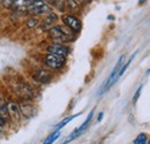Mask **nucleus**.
Returning <instances> with one entry per match:
<instances>
[{
  "mask_svg": "<svg viewBox=\"0 0 150 144\" xmlns=\"http://www.w3.org/2000/svg\"><path fill=\"white\" fill-rule=\"evenodd\" d=\"M49 32H50L51 38L54 39L56 42H59V43L71 42L74 38L72 30L67 27H64V25H54L49 30Z\"/></svg>",
  "mask_w": 150,
  "mask_h": 144,
  "instance_id": "f257e3e1",
  "label": "nucleus"
},
{
  "mask_svg": "<svg viewBox=\"0 0 150 144\" xmlns=\"http://www.w3.org/2000/svg\"><path fill=\"white\" fill-rule=\"evenodd\" d=\"M124 61H125V55L120 56V59L118 60V62H117V65L114 66V68H113L110 77L106 80V82H105L104 85L102 87V90L99 91V95H102V93H104L106 90H109L113 84H114V82L119 78V72H120V69H121V67H122V65H124Z\"/></svg>",
  "mask_w": 150,
  "mask_h": 144,
  "instance_id": "f03ea898",
  "label": "nucleus"
},
{
  "mask_svg": "<svg viewBox=\"0 0 150 144\" xmlns=\"http://www.w3.org/2000/svg\"><path fill=\"white\" fill-rule=\"evenodd\" d=\"M94 109L89 113V115H88V118H87V120L81 125V126L79 127V128H76L74 131L72 133V134H69V136L62 142V143H60V144H67V143H69V142H72V141H74V140H76L77 137H80L88 128H89V126H90V122H91V120H93V116H94Z\"/></svg>",
  "mask_w": 150,
  "mask_h": 144,
  "instance_id": "7ed1b4c3",
  "label": "nucleus"
},
{
  "mask_svg": "<svg viewBox=\"0 0 150 144\" xmlns=\"http://www.w3.org/2000/svg\"><path fill=\"white\" fill-rule=\"evenodd\" d=\"M29 11L35 15H43L50 13L51 8L45 0H31L29 5Z\"/></svg>",
  "mask_w": 150,
  "mask_h": 144,
  "instance_id": "20e7f679",
  "label": "nucleus"
},
{
  "mask_svg": "<svg viewBox=\"0 0 150 144\" xmlns=\"http://www.w3.org/2000/svg\"><path fill=\"white\" fill-rule=\"evenodd\" d=\"M45 62L52 69H60L65 65L66 59H65V56H61V55H56V54L49 53L45 56Z\"/></svg>",
  "mask_w": 150,
  "mask_h": 144,
  "instance_id": "39448f33",
  "label": "nucleus"
},
{
  "mask_svg": "<svg viewBox=\"0 0 150 144\" xmlns=\"http://www.w3.org/2000/svg\"><path fill=\"white\" fill-rule=\"evenodd\" d=\"M62 21H64L65 25L67 28H69L72 31H74V32H79L81 30V28H82L81 21L77 18H75L74 15H65L62 18Z\"/></svg>",
  "mask_w": 150,
  "mask_h": 144,
  "instance_id": "423d86ee",
  "label": "nucleus"
},
{
  "mask_svg": "<svg viewBox=\"0 0 150 144\" xmlns=\"http://www.w3.org/2000/svg\"><path fill=\"white\" fill-rule=\"evenodd\" d=\"M47 52L51 54H56V55L66 56L69 53V49L65 45H61V44H52L47 47Z\"/></svg>",
  "mask_w": 150,
  "mask_h": 144,
  "instance_id": "0eeeda50",
  "label": "nucleus"
},
{
  "mask_svg": "<svg viewBox=\"0 0 150 144\" xmlns=\"http://www.w3.org/2000/svg\"><path fill=\"white\" fill-rule=\"evenodd\" d=\"M6 106H7V113H8V115H9L14 121H19L20 108H19V106H18V104L14 103V102H9Z\"/></svg>",
  "mask_w": 150,
  "mask_h": 144,
  "instance_id": "6e6552de",
  "label": "nucleus"
},
{
  "mask_svg": "<svg viewBox=\"0 0 150 144\" xmlns=\"http://www.w3.org/2000/svg\"><path fill=\"white\" fill-rule=\"evenodd\" d=\"M57 20H58V16H57L56 13H50L47 16H45V18L43 20L42 29L43 30H50L53 27V24L57 22Z\"/></svg>",
  "mask_w": 150,
  "mask_h": 144,
  "instance_id": "1a4fd4ad",
  "label": "nucleus"
},
{
  "mask_svg": "<svg viewBox=\"0 0 150 144\" xmlns=\"http://www.w3.org/2000/svg\"><path fill=\"white\" fill-rule=\"evenodd\" d=\"M34 78H35L37 82H40V83H47L49 81H51L52 74L46 72V71H38V72H36V74L34 75Z\"/></svg>",
  "mask_w": 150,
  "mask_h": 144,
  "instance_id": "9d476101",
  "label": "nucleus"
},
{
  "mask_svg": "<svg viewBox=\"0 0 150 144\" xmlns=\"http://www.w3.org/2000/svg\"><path fill=\"white\" fill-rule=\"evenodd\" d=\"M31 0H14V4H13V8L20 11V12H24V11H28L29 9V5H30Z\"/></svg>",
  "mask_w": 150,
  "mask_h": 144,
  "instance_id": "9b49d317",
  "label": "nucleus"
},
{
  "mask_svg": "<svg viewBox=\"0 0 150 144\" xmlns=\"http://www.w3.org/2000/svg\"><path fill=\"white\" fill-rule=\"evenodd\" d=\"M19 108H20V112H21V113L24 115V118H27V119H30V118L34 115L35 107L31 106V105H29V104H23V105H21Z\"/></svg>",
  "mask_w": 150,
  "mask_h": 144,
  "instance_id": "f8f14e48",
  "label": "nucleus"
},
{
  "mask_svg": "<svg viewBox=\"0 0 150 144\" xmlns=\"http://www.w3.org/2000/svg\"><path fill=\"white\" fill-rule=\"evenodd\" d=\"M79 115H81V113H76V114H73V115H71V116H67V118H65L62 121H60L58 125L56 126V128H54V131H57V130H60L61 128H64V127L66 126L68 122H71L74 118H76V116H79Z\"/></svg>",
  "mask_w": 150,
  "mask_h": 144,
  "instance_id": "ddd939ff",
  "label": "nucleus"
},
{
  "mask_svg": "<svg viewBox=\"0 0 150 144\" xmlns=\"http://www.w3.org/2000/svg\"><path fill=\"white\" fill-rule=\"evenodd\" d=\"M60 135H61V133H60V130H57V131H53L51 135H49L47 137H46V140L43 142L42 144H53L56 142L57 140L60 137Z\"/></svg>",
  "mask_w": 150,
  "mask_h": 144,
  "instance_id": "4468645a",
  "label": "nucleus"
},
{
  "mask_svg": "<svg viewBox=\"0 0 150 144\" xmlns=\"http://www.w3.org/2000/svg\"><path fill=\"white\" fill-rule=\"evenodd\" d=\"M136 53H137V51H135L134 53L132 54V56L129 58V60H128V61H127V62H126L125 65H122V67H121V69H120V72H119V77H120V76H122V75H124V73L126 72V69H127V68L129 67V65L132 64L133 59L135 58V55H136Z\"/></svg>",
  "mask_w": 150,
  "mask_h": 144,
  "instance_id": "2eb2a0df",
  "label": "nucleus"
},
{
  "mask_svg": "<svg viewBox=\"0 0 150 144\" xmlns=\"http://www.w3.org/2000/svg\"><path fill=\"white\" fill-rule=\"evenodd\" d=\"M147 143V134H140L135 140H134V144H146Z\"/></svg>",
  "mask_w": 150,
  "mask_h": 144,
  "instance_id": "dca6fc26",
  "label": "nucleus"
},
{
  "mask_svg": "<svg viewBox=\"0 0 150 144\" xmlns=\"http://www.w3.org/2000/svg\"><path fill=\"white\" fill-rule=\"evenodd\" d=\"M13 4H14V0H1V5L6 8H12Z\"/></svg>",
  "mask_w": 150,
  "mask_h": 144,
  "instance_id": "f3484780",
  "label": "nucleus"
},
{
  "mask_svg": "<svg viewBox=\"0 0 150 144\" xmlns=\"http://www.w3.org/2000/svg\"><path fill=\"white\" fill-rule=\"evenodd\" d=\"M141 91H142V85H140V87L137 88L136 93H135L134 97H133V103H134V104H136V102H137V99H139V97H140V95H141Z\"/></svg>",
  "mask_w": 150,
  "mask_h": 144,
  "instance_id": "a211bd4d",
  "label": "nucleus"
},
{
  "mask_svg": "<svg viewBox=\"0 0 150 144\" xmlns=\"http://www.w3.org/2000/svg\"><path fill=\"white\" fill-rule=\"evenodd\" d=\"M49 1H50L51 5H53V6L58 7L59 9L62 7V0H49Z\"/></svg>",
  "mask_w": 150,
  "mask_h": 144,
  "instance_id": "6ab92c4d",
  "label": "nucleus"
},
{
  "mask_svg": "<svg viewBox=\"0 0 150 144\" xmlns=\"http://www.w3.org/2000/svg\"><path fill=\"white\" fill-rule=\"evenodd\" d=\"M38 24V20H34V18H31V20H29L28 22H27V25L29 27V28H35L36 25Z\"/></svg>",
  "mask_w": 150,
  "mask_h": 144,
  "instance_id": "aec40b11",
  "label": "nucleus"
},
{
  "mask_svg": "<svg viewBox=\"0 0 150 144\" xmlns=\"http://www.w3.org/2000/svg\"><path fill=\"white\" fill-rule=\"evenodd\" d=\"M103 115H104L103 113H99V116H98V119H97V120H98V121H100V120H102V118H103Z\"/></svg>",
  "mask_w": 150,
  "mask_h": 144,
  "instance_id": "412c9836",
  "label": "nucleus"
},
{
  "mask_svg": "<svg viewBox=\"0 0 150 144\" xmlns=\"http://www.w3.org/2000/svg\"><path fill=\"white\" fill-rule=\"evenodd\" d=\"M144 1H147V0H139V2H140V4H142V2H144Z\"/></svg>",
  "mask_w": 150,
  "mask_h": 144,
  "instance_id": "4be33fe9",
  "label": "nucleus"
}]
</instances>
